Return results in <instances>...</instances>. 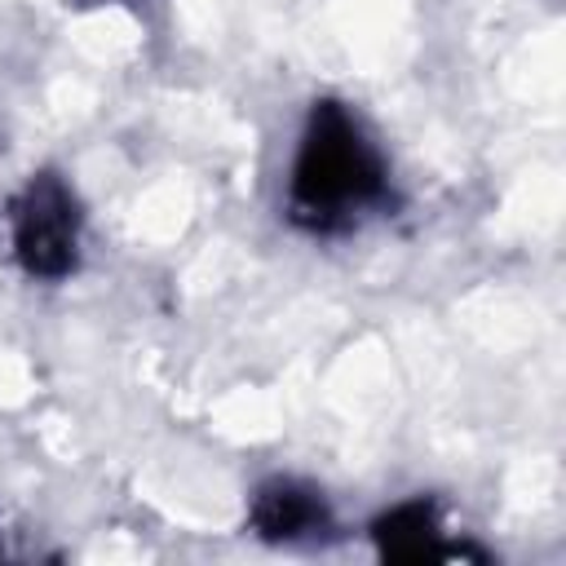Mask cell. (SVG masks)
Here are the masks:
<instances>
[{"instance_id":"cell-1","label":"cell","mask_w":566,"mask_h":566,"mask_svg":"<svg viewBox=\"0 0 566 566\" xmlns=\"http://www.w3.org/2000/svg\"><path fill=\"white\" fill-rule=\"evenodd\" d=\"M385 190V164L340 102H318L292 164V217L327 230Z\"/></svg>"},{"instance_id":"cell-4","label":"cell","mask_w":566,"mask_h":566,"mask_svg":"<svg viewBox=\"0 0 566 566\" xmlns=\"http://www.w3.org/2000/svg\"><path fill=\"white\" fill-rule=\"evenodd\" d=\"M371 539H376V548L385 557H398V562H416V557L442 553L438 509L429 500H402V504H394L389 513H380L371 522Z\"/></svg>"},{"instance_id":"cell-3","label":"cell","mask_w":566,"mask_h":566,"mask_svg":"<svg viewBox=\"0 0 566 566\" xmlns=\"http://www.w3.org/2000/svg\"><path fill=\"white\" fill-rule=\"evenodd\" d=\"M323 522H327L323 495H318L314 486L292 482V478L265 482V486L256 491V500H252V526H256L261 539H274V544H283V539H305V535L323 531Z\"/></svg>"},{"instance_id":"cell-2","label":"cell","mask_w":566,"mask_h":566,"mask_svg":"<svg viewBox=\"0 0 566 566\" xmlns=\"http://www.w3.org/2000/svg\"><path fill=\"white\" fill-rule=\"evenodd\" d=\"M80 252V212L75 195L53 177L40 172L27 181L22 199L13 203V256L35 279H66Z\"/></svg>"}]
</instances>
